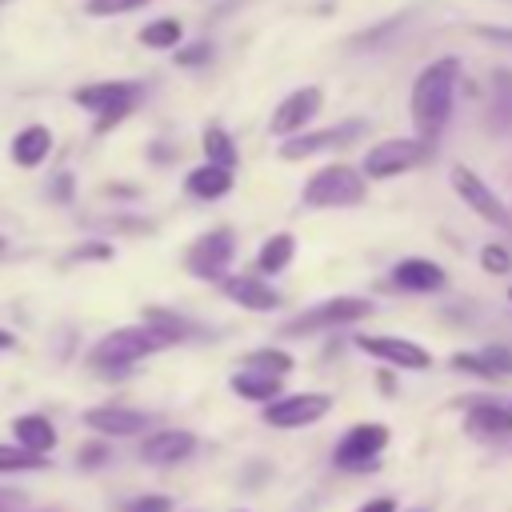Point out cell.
Returning a JSON list of instances; mask_svg holds the SVG:
<instances>
[{
    "instance_id": "28",
    "label": "cell",
    "mask_w": 512,
    "mask_h": 512,
    "mask_svg": "<svg viewBox=\"0 0 512 512\" xmlns=\"http://www.w3.org/2000/svg\"><path fill=\"white\" fill-rule=\"evenodd\" d=\"M476 356H480V364L488 368V380L512 376V348H508V344H488V348H480Z\"/></svg>"
},
{
    "instance_id": "8",
    "label": "cell",
    "mask_w": 512,
    "mask_h": 512,
    "mask_svg": "<svg viewBox=\"0 0 512 512\" xmlns=\"http://www.w3.org/2000/svg\"><path fill=\"white\" fill-rule=\"evenodd\" d=\"M232 256H236L232 232H228V228H212V232H204V236H196V240L188 244L184 268H188V276H196V280H224Z\"/></svg>"
},
{
    "instance_id": "5",
    "label": "cell",
    "mask_w": 512,
    "mask_h": 512,
    "mask_svg": "<svg viewBox=\"0 0 512 512\" xmlns=\"http://www.w3.org/2000/svg\"><path fill=\"white\" fill-rule=\"evenodd\" d=\"M372 316V304L360 296H332L320 304H308L304 312H296L292 320L280 324V336H316V332H332L340 324H356Z\"/></svg>"
},
{
    "instance_id": "16",
    "label": "cell",
    "mask_w": 512,
    "mask_h": 512,
    "mask_svg": "<svg viewBox=\"0 0 512 512\" xmlns=\"http://www.w3.org/2000/svg\"><path fill=\"white\" fill-rule=\"evenodd\" d=\"M220 288H224V296H228L232 304H240L244 312H272V308H280V292H276L264 276H256V272L224 276Z\"/></svg>"
},
{
    "instance_id": "31",
    "label": "cell",
    "mask_w": 512,
    "mask_h": 512,
    "mask_svg": "<svg viewBox=\"0 0 512 512\" xmlns=\"http://www.w3.org/2000/svg\"><path fill=\"white\" fill-rule=\"evenodd\" d=\"M108 460H112V452H108L104 440H92V444H80V448H76V464H80V468H104Z\"/></svg>"
},
{
    "instance_id": "36",
    "label": "cell",
    "mask_w": 512,
    "mask_h": 512,
    "mask_svg": "<svg viewBox=\"0 0 512 512\" xmlns=\"http://www.w3.org/2000/svg\"><path fill=\"white\" fill-rule=\"evenodd\" d=\"M356 512H396V500H392V496H372V500H364Z\"/></svg>"
},
{
    "instance_id": "21",
    "label": "cell",
    "mask_w": 512,
    "mask_h": 512,
    "mask_svg": "<svg viewBox=\"0 0 512 512\" xmlns=\"http://www.w3.org/2000/svg\"><path fill=\"white\" fill-rule=\"evenodd\" d=\"M228 388L240 396V400H252V404H268L284 392V376H272V372H260V368H240Z\"/></svg>"
},
{
    "instance_id": "19",
    "label": "cell",
    "mask_w": 512,
    "mask_h": 512,
    "mask_svg": "<svg viewBox=\"0 0 512 512\" xmlns=\"http://www.w3.org/2000/svg\"><path fill=\"white\" fill-rule=\"evenodd\" d=\"M232 184H236V172L224 168V164H212V160L196 164V168L184 176V188H188V196H196V200H220V196L232 192Z\"/></svg>"
},
{
    "instance_id": "3",
    "label": "cell",
    "mask_w": 512,
    "mask_h": 512,
    "mask_svg": "<svg viewBox=\"0 0 512 512\" xmlns=\"http://www.w3.org/2000/svg\"><path fill=\"white\" fill-rule=\"evenodd\" d=\"M364 196H368V184H364V176H360L356 168H348V164H328V168L312 172L308 184H304V192H300L304 208H316V212H328V208H356V204H364Z\"/></svg>"
},
{
    "instance_id": "39",
    "label": "cell",
    "mask_w": 512,
    "mask_h": 512,
    "mask_svg": "<svg viewBox=\"0 0 512 512\" xmlns=\"http://www.w3.org/2000/svg\"><path fill=\"white\" fill-rule=\"evenodd\" d=\"M68 184H72L68 172H60V180H56V196H68Z\"/></svg>"
},
{
    "instance_id": "20",
    "label": "cell",
    "mask_w": 512,
    "mask_h": 512,
    "mask_svg": "<svg viewBox=\"0 0 512 512\" xmlns=\"http://www.w3.org/2000/svg\"><path fill=\"white\" fill-rule=\"evenodd\" d=\"M52 144H56L52 128H44V124H28V128H20V132L12 136L8 156H12V164H20V168H36V164L48 160Z\"/></svg>"
},
{
    "instance_id": "35",
    "label": "cell",
    "mask_w": 512,
    "mask_h": 512,
    "mask_svg": "<svg viewBox=\"0 0 512 512\" xmlns=\"http://www.w3.org/2000/svg\"><path fill=\"white\" fill-rule=\"evenodd\" d=\"M136 112V104H124V108H108L104 116H96V132H108L112 124H120V120H128Z\"/></svg>"
},
{
    "instance_id": "27",
    "label": "cell",
    "mask_w": 512,
    "mask_h": 512,
    "mask_svg": "<svg viewBox=\"0 0 512 512\" xmlns=\"http://www.w3.org/2000/svg\"><path fill=\"white\" fill-rule=\"evenodd\" d=\"M48 468V456L44 452H32L24 444H0V476H12V472H40Z\"/></svg>"
},
{
    "instance_id": "10",
    "label": "cell",
    "mask_w": 512,
    "mask_h": 512,
    "mask_svg": "<svg viewBox=\"0 0 512 512\" xmlns=\"http://www.w3.org/2000/svg\"><path fill=\"white\" fill-rule=\"evenodd\" d=\"M324 108V92L316 88V84H304V88H292L280 104H276V112H272V120H268V132L272 136H296V132H304V124H312L316 120V112Z\"/></svg>"
},
{
    "instance_id": "11",
    "label": "cell",
    "mask_w": 512,
    "mask_h": 512,
    "mask_svg": "<svg viewBox=\"0 0 512 512\" xmlns=\"http://www.w3.org/2000/svg\"><path fill=\"white\" fill-rule=\"evenodd\" d=\"M144 96V84L140 80H92V84H80L72 88V104L92 112V116H104L108 108H124V104H140Z\"/></svg>"
},
{
    "instance_id": "24",
    "label": "cell",
    "mask_w": 512,
    "mask_h": 512,
    "mask_svg": "<svg viewBox=\"0 0 512 512\" xmlns=\"http://www.w3.org/2000/svg\"><path fill=\"white\" fill-rule=\"evenodd\" d=\"M180 40H184V24L176 16H156L152 24L140 28V44L144 48H156V52H168V48L176 52Z\"/></svg>"
},
{
    "instance_id": "15",
    "label": "cell",
    "mask_w": 512,
    "mask_h": 512,
    "mask_svg": "<svg viewBox=\"0 0 512 512\" xmlns=\"http://www.w3.org/2000/svg\"><path fill=\"white\" fill-rule=\"evenodd\" d=\"M196 452V432L188 428H156L140 440V460L152 468H172Z\"/></svg>"
},
{
    "instance_id": "13",
    "label": "cell",
    "mask_w": 512,
    "mask_h": 512,
    "mask_svg": "<svg viewBox=\"0 0 512 512\" xmlns=\"http://www.w3.org/2000/svg\"><path fill=\"white\" fill-rule=\"evenodd\" d=\"M364 132V120H344V124H332V128H320V132H296V136H284L280 144V160H304V156H316L324 148H340L348 140H356Z\"/></svg>"
},
{
    "instance_id": "41",
    "label": "cell",
    "mask_w": 512,
    "mask_h": 512,
    "mask_svg": "<svg viewBox=\"0 0 512 512\" xmlns=\"http://www.w3.org/2000/svg\"><path fill=\"white\" fill-rule=\"evenodd\" d=\"M508 300H512V288H508Z\"/></svg>"
},
{
    "instance_id": "18",
    "label": "cell",
    "mask_w": 512,
    "mask_h": 512,
    "mask_svg": "<svg viewBox=\"0 0 512 512\" xmlns=\"http://www.w3.org/2000/svg\"><path fill=\"white\" fill-rule=\"evenodd\" d=\"M392 284L400 292H440L448 284V272L436 264V260H424V256H408V260H396L392 264Z\"/></svg>"
},
{
    "instance_id": "6",
    "label": "cell",
    "mask_w": 512,
    "mask_h": 512,
    "mask_svg": "<svg viewBox=\"0 0 512 512\" xmlns=\"http://www.w3.org/2000/svg\"><path fill=\"white\" fill-rule=\"evenodd\" d=\"M388 448V424L380 420H364V424H352L340 444L332 448V464L340 472H376L380 464V452Z\"/></svg>"
},
{
    "instance_id": "1",
    "label": "cell",
    "mask_w": 512,
    "mask_h": 512,
    "mask_svg": "<svg viewBox=\"0 0 512 512\" xmlns=\"http://www.w3.org/2000/svg\"><path fill=\"white\" fill-rule=\"evenodd\" d=\"M188 332V324L180 316H168L160 308H148L140 316V324H124V328H112L108 336H100L88 352V364L96 372H128L136 360L152 356V352H164L172 344H180Z\"/></svg>"
},
{
    "instance_id": "9",
    "label": "cell",
    "mask_w": 512,
    "mask_h": 512,
    "mask_svg": "<svg viewBox=\"0 0 512 512\" xmlns=\"http://www.w3.org/2000/svg\"><path fill=\"white\" fill-rule=\"evenodd\" d=\"M448 180H452V192L464 200V208H472L480 220H488V224H496V228H512V216H508V208H504V200L472 172V168H464V164H452V172H448Z\"/></svg>"
},
{
    "instance_id": "2",
    "label": "cell",
    "mask_w": 512,
    "mask_h": 512,
    "mask_svg": "<svg viewBox=\"0 0 512 512\" xmlns=\"http://www.w3.org/2000/svg\"><path fill=\"white\" fill-rule=\"evenodd\" d=\"M456 80H460V60L456 56H440L432 64H424L412 80V96H408V112L420 136H436L448 116H452V96H456Z\"/></svg>"
},
{
    "instance_id": "26",
    "label": "cell",
    "mask_w": 512,
    "mask_h": 512,
    "mask_svg": "<svg viewBox=\"0 0 512 512\" xmlns=\"http://www.w3.org/2000/svg\"><path fill=\"white\" fill-rule=\"evenodd\" d=\"M240 368H260V372H272V376H288V372L296 368V360H292V352L264 344V348H252V352H244Z\"/></svg>"
},
{
    "instance_id": "23",
    "label": "cell",
    "mask_w": 512,
    "mask_h": 512,
    "mask_svg": "<svg viewBox=\"0 0 512 512\" xmlns=\"http://www.w3.org/2000/svg\"><path fill=\"white\" fill-rule=\"evenodd\" d=\"M296 256V236L292 232H272L260 248H256V272H284Z\"/></svg>"
},
{
    "instance_id": "42",
    "label": "cell",
    "mask_w": 512,
    "mask_h": 512,
    "mask_svg": "<svg viewBox=\"0 0 512 512\" xmlns=\"http://www.w3.org/2000/svg\"><path fill=\"white\" fill-rule=\"evenodd\" d=\"M236 512H244V508H236Z\"/></svg>"
},
{
    "instance_id": "25",
    "label": "cell",
    "mask_w": 512,
    "mask_h": 512,
    "mask_svg": "<svg viewBox=\"0 0 512 512\" xmlns=\"http://www.w3.org/2000/svg\"><path fill=\"white\" fill-rule=\"evenodd\" d=\"M200 144H204V160L224 164V168H236L240 148L232 144V136H228L220 124H208V128H204V136H200Z\"/></svg>"
},
{
    "instance_id": "40",
    "label": "cell",
    "mask_w": 512,
    "mask_h": 512,
    "mask_svg": "<svg viewBox=\"0 0 512 512\" xmlns=\"http://www.w3.org/2000/svg\"><path fill=\"white\" fill-rule=\"evenodd\" d=\"M4 248H8V240H4V236H0V256H4Z\"/></svg>"
},
{
    "instance_id": "30",
    "label": "cell",
    "mask_w": 512,
    "mask_h": 512,
    "mask_svg": "<svg viewBox=\"0 0 512 512\" xmlns=\"http://www.w3.org/2000/svg\"><path fill=\"white\" fill-rule=\"evenodd\" d=\"M148 0H88L84 4V12L88 16H96V20H108V16H124V12H136V8H144Z\"/></svg>"
},
{
    "instance_id": "34",
    "label": "cell",
    "mask_w": 512,
    "mask_h": 512,
    "mask_svg": "<svg viewBox=\"0 0 512 512\" xmlns=\"http://www.w3.org/2000/svg\"><path fill=\"white\" fill-rule=\"evenodd\" d=\"M128 512H172V500L160 496V492H148V496H136L128 504Z\"/></svg>"
},
{
    "instance_id": "37",
    "label": "cell",
    "mask_w": 512,
    "mask_h": 512,
    "mask_svg": "<svg viewBox=\"0 0 512 512\" xmlns=\"http://www.w3.org/2000/svg\"><path fill=\"white\" fill-rule=\"evenodd\" d=\"M0 512H24V492H4L0 488Z\"/></svg>"
},
{
    "instance_id": "32",
    "label": "cell",
    "mask_w": 512,
    "mask_h": 512,
    "mask_svg": "<svg viewBox=\"0 0 512 512\" xmlns=\"http://www.w3.org/2000/svg\"><path fill=\"white\" fill-rule=\"evenodd\" d=\"M208 60H212V44H208V40H196V44H184V48H176V64H184V68L208 64Z\"/></svg>"
},
{
    "instance_id": "38",
    "label": "cell",
    "mask_w": 512,
    "mask_h": 512,
    "mask_svg": "<svg viewBox=\"0 0 512 512\" xmlns=\"http://www.w3.org/2000/svg\"><path fill=\"white\" fill-rule=\"evenodd\" d=\"M12 348H16V332L0 328V352H12Z\"/></svg>"
},
{
    "instance_id": "7",
    "label": "cell",
    "mask_w": 512,
    "mask_h": 512,
    "mask_svg": "<svg viewBox=\"0 0 512 512\" xmlns=\"http://www.w3.org/2000/svg\"><path fill=\"white\" fill-rule=\"evenodd\" d=\"M332 412V396L328 392H280L276 400H268L260 408V420L268 428L292 432V428H308L316 420H324Z\"/></svg>"
},
{
    "instance_id": "12",
    "label": "cell",
    "mask_w": 512,
    "mask_h": 512,
    "mask_svg": "<svg viewBox=\"0 0 512 512\" xmlns=\"http://www.w3.org/2000/svg\"><path fill=\"white\" fill-rule=\"evenodd\" d=\"M356 348L368 352V356H376V360H384V364H392V368H404V372L432 368V352L420 348L408 336H356Z\"/></svg>"
},
{
    "instance_id": "29",
    "label": "cell",
    "mask_w": 512,
    "mask_h": 512,
    "mask_svg": "<svg viewBox=\"0 0 512 512\" xmlns=\"http://www.w3.org/2000/svg\"><path fill=\"white\" fill-rule=\"evenodd\" d=\"M480 268L488 276H504V272H512V252L504 244H484L480 248Z\"/></svg>"
},
{
    "instance_id": "14",
    "label": "cell",
    "mask_w": 512,
    "mask_h": 512,
    "mask_svg": "<svg viewBox=\"0 0 512 512\" xmlns=\"http://www.w3.org/2000/svg\"><path fill=\"white\" fill-rule=\"evenodd\" d=\"M80 420H84V428H92V432H100V436H116V440L152 432V416H148V412L120 408V404H96V408H88Z\"/></svg>"
},
{
    "instance_id": "17",
    "label": "cell",
    "mask_w": 512,
    "mask_h": 512,
    "mask_svg": "<svg viewBox=\"0 0 512 512\" xmlns=\"http://www.w3.org/2000/svg\"><path fill=\"white\" fill-rule=\"evenodd\" d=\"M464 432L472 440H512V408L492 404V400H476L464 412Z\"/></svg>"
},
{
    "instance_id": "4",
    "label": "cell",
    "mask_w": 512,
    "mask_h": 512,
    "mask_svg": "<svg viewBox=\"0 0 512 512\" xmlns=\"http://www.w3.org/2000/svg\"><path fill=\"white\" fill-rule=\"evenodd\" d=\"M428 156H432L428 136H392V140H380L364 152L360 172L368 180H392V176H404V172L420 168Z\"/></svg>"
},
{
    "instance_id": "33",
    "label": "cell",
    "mask_w": 512,
    "mask_h": 512,
    "mask_svg": "<svg viewBox=\"0 0 512 512\" xmlns=\"http://www.w3.org/2000/svg\"><path fill=\"white\" fill-rule=\"evenodd\" d=\"M68 260H112V244L108 240H92V244H80L68 252Z\"/></svg>"
},
{
    "instance_id": "22",
    "label": "cell",
    "mask_w": 512,
    "mask_h": 512,
    "mask_svg": "<svg viewBox=\"0 0 512 512\" xmlns=\"http://www.w3.org/2000/svg\"><path fill=\"white\" fill-rule=\"evenodd\" d=\"M12 432H16V444H24V448H32V452H52L56 448V428H52V420L48 416H40V412H24V416H16L12 420Z\"/></svg>"
}]
</instances>
